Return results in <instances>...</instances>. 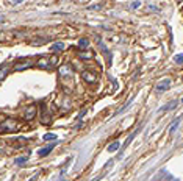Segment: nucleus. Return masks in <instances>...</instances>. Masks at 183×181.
Here are the masks:
<instances>
[{
  "instance_id": "obj_1",
  "label": "nucleus",
  "mask_w": 183,
  "mask_h": 181,
  "mask_svg": "<svg viewBox=\"0 0 183 181\" xmlns=\"http://www.w3.org/2000/svg\"><path fill=\"white\" fill-rule=\"evenodd\" d=\"M21 128V122H17L16 119H7L0 123V131H5V133H14Z\"/></svg>"
},
{
  "instance_id": "obj_2",
  "label": "nucleus",
  "mask_w": 183,
  "mask_h": 181,
  "mask_svg": "<svg viewBox=\"0 0 183 181\" xmlns=\"http://www.w3.org/2000/svg\"><path fill=\"white\" fill-rule=\"evenodd\" d=\"M56 63H58V58L56 56H42V58L38 59L36 66L39 69H53L56 66Z\"/></svg>"
},
{
  "instance_id": "obj_3",
  "label": "nucleus",
  "mask_w": 183,
  "mask_h": 181,
  "mask_svg": "<svg viewBox=\"0 0 183 181\" xmlns=\"http://www.w3.org/2000/svg\"><path fill=\"white\" fill-rule=\"evenodd\" d=\"M31 66H35V59H31V58H24V59H21V61H17V63L14 64L13 70H14V72H21V70H25V69H28V67H31Z\"/></svg>"
},
{
  "instance_id": "obj_4",
  "label": "nucleus",
  "mask_w": 183,
  "mask_h": 181,
  "mask_svg": "<svg viewBox=\"0 0 183 181\" xmlns=\"http://www.w3.org/2000/svg\"><path fill=\"white\" fill-rule=\"evenodd\" d=\"M41 123H44V125H49L50 122H52V114H50V111H49V108H47V105L44 103V102H41Z\"/></svg>"
},
{
  "instance_id": "obj_5",
  "label": "nucleus",
  "mask_w": 183,
  "mask_h": 181,
  "mask_svg": "<svg viewBox=\"0 0 183 181\" xmlns=\"http://www.w3.org/2000/svg\"><path fill=\"white\" fill-rule=\"evenodd\" d=\"M36 114H38V105H28L27 108H25V113H24V120H33L35 117H36Z\"/></svg>"
},
{
  "instance_id": "obj_6",
  "label": "nucleus",
  "mask_w": 183,
  "mask_h": 181,
  "mask_svg": "<svg viewBox=\"0 0 183 181\" xmlns=\"http://www.w3.org/2000/svg\"><path fill=\"white\" fill-rule=\"evenodd\" d=\"M171 80L169 78H164V80H161L158 84H157V92H166V90H169V87H171Z\"/></svg>"
},
{
  "instance_id": "obj_7",
  "label": "nucleus",
  "mask_w": 183,
  "mask_h": 181,
  "mask_svg": "<svg viewBox=\"0 0 183 181\" xmlns=\"http://www.w3.org/2000/svg\"><path fill=\"white\" fill-rule=\"evenodd\" d=\"M141 128H142V127H139L138 130H135V131H133V133H132V134H130V136H128L127 139H125V142H124V145H122V148H121V153H119V158H118V159H121V156H122L124 150H125V148H127V147L130 145V142H132V141H133V137H135V136H136V134H138V133L141 131Z\"/></svg>"
},
{
  "instance_id": "obj_8",
  "label": "nucleus",
  "mask_w": 183,
  "mask_h": 181,
  "mask_svg": "<svg viewBox=\"0 0 183 181\" xmlns=\"http://www.w3.org/2000/svg\"><path fill=\"white\" fill-rule=\"evenodd\" d=\"M81 77H83V80H84L86 83H89V84H94V83L97 81L96 73H94V72H91V70H84V72L81 73Z\"/></svg>"
},
{
  "instance_id": "obj_9",
  "label": "nucleus",
  "mask_w": 183,
  "mask_h": 181,
  "mask_svg": "<svg viewBox=\"0 0 183 181\" xmlns=\"http://www.w3.org/2000/svg\"><path fill=\"white\" fill-rule=\"evenodd\" d=\"M8 72H10V66H8L7 63H3L2 66H0V81H3V80L7 78Z\"/></svg>"
},
{
  "instance_id": "obj_10",
  "label": "nucleus",
  "mask_w": 183,
  "mask_h": 181,
  "mask_svg": "<svg viewBox=\"0 0 183 181\" xmlns=\"http://www.w3.org/2000/svg\"><path fill=\"white\" fill-rule=\"evenodd\" d=\"M53 147H55V144H50V145H47V147H44V148H41V150L38 151V155H39L41 158H44V156H47L49 153H52V150H53Z\"/></svg>"
},
{
  "instance_id": "obj_11",
  "label": "nucleus",
  "mask_w": 183,
  "mask_h": 181,
  "mask_svg": "<svg viewBox=\"0 0 183 181\" xmlns=\"http://www.w3.org/2000/svg\"><path fill=\"white\" fill-rule=\"evenodd\" d=\"M177 105H178V100H174V102H169L167 105L161 106V108H160V111H161V113H166V111H171V109H174V108H175Z\"/></svg>"
},
{
  "instance_id": "obj_12",
  "label": "nucleus",
  "mask_w": 183,
  "mask_h": 181,
  "mask_svg": "<svg viewBox=\"0 0 183 181\" xmlns=\"http://www.w3.org/2000/svg\"><path fill=\"white\" fill-rule=\"evenodd\" d=\"M119 148H121V144H119V141H114V142H111V144L108 145V148H107V150H108L110 153H114V151H118Z\"/></svg>"
},
{
  "instance_id": "obj_13",
  "label": "nucleus",
  "mask_w": 183,
  "mask_h": 181,
  "mask_svg": "<svg viewBox=\"0 0 183 181\" xmlns=\"http://www.w3.org/2000/svg\"><path fill=\"white\" fill-rule=\"evenodd\" d=\"M133 99H135V97H130V99L127 100V103H125V105H124V106H122L121 109H118V111L114 113V116H119V114H122V113H124V111H125V109H127V108H128L130 105H132V102H133Z\"/></svg>"
},
{
  "instance_id": "obj_14",
  "label": "nucleus",
  "mask_w": 183,
  "mask_h": 181,
  "mask_svg": "<svg viewBox=\"0 0 183 181\" xmlns=\"http://www.w3.org/2000/svg\"><path fill=\"white\" fill-rule=\"evenodd\" d=\"M180 122H181V117H177V119L174 120V123H172V125H171V128H169V133H171V134H174V133H175V130L180 127Z\"/></svg>"
},
{
  "instance_id": "obj_15",
  "label": "nucleus",
  "mask_w": 183,
  "mask_h": 181,
  "mask_svg": "<svg viewBox=\"0 0 183 181\" xmlns=\"http://www.w3.org/2000/svg\"><path fill=\"white\" fill-rule=\"evenodd\" d=\"M78 47H80L81 50H86V49L89 47V39H86V38H81V39L78 41Z\"/></svg>"
},
{
  "instance_id": "obj_16",
  "label": "nucleus",
  "mask_w": 183,
  "mask_h": 181,
  "mask_svg": "<svg viewBox=\"0 0 183 181\" xmlns=\"http://www.w3.org/2000/svg\"><path fill=\"white\" fill-rule=\"evenodd\" d=\"M50 50H52V52H61V50H64V44H63V42H55V44L50 47Z\"/></svg>"
},
{
  "instance_id": "obj_17",
  "label": "nucleus",
  "mask_w": 183,
  "mask_h": 181,
  "mask_svg": "<svg viewBox=\"0 0 183 181\" xmlns=\"http://www.w3.org/2000/svg\"><path fill=\"white\" fill-rule=\"evenodd\" d=\"M70 70H72V69H70V66H64V67H61V69H60V75H61V77H66V75L72 73Z\"/></svg>"
},
{
  "instance_id": "obj_18",
  "label": "nucleus",
  "mask_w": 183,
  "mask_h": 181,
  "mask_svg": "<svg viewBox=\"0 0 183 181\" xmlns=\"http://www.w3.org/2000/svg\"><path fill=\"white\" fill-rule=\"evenodd\" d=\"M42 139H44V141H56V139H58V136H56L55 133H47V134H44V136H42Z\"/></svg>"
},
{
  "instance_id": "obj_19",
  "label": "nucleus",
  "mask_w": 183,
  "mask_h": 181,
  "mask_svg": "<svg viewBox=\"0 0 183 181\" xmlns=\"http://www.w3.org/2000/svg\"><path fill=\"white\" fill-rule=\"evenodd\" d=\"M27 159H28L27 156H21V158H16L14 162H16L17 165H25V164H27Z\"/></svg>"
},
{
  "instance_id": "obj_20",
  "label": "nucleus",
  "mask_w": 183,
  "mask_h": 181,
  "mask_svg": "<svg viewBox=\"0 0 183 181\" xmlns=\"http://www.w3.org/2000/svg\"><path fill=\"white\" fill-rule=\"evenodd\" d=\"M174 61H175V64H178V66H180V64L183 63V56H181V55L178 53V55H175V58H174Z\"/></svg>"
},
{
  "instance_id": "obj_21",
  "label": "nucleus",
  "mask_w": 183,
  "mask_h": 181,
  "mask_svg": "<svg viewBox=\"0 0 183 181\" xmlns=\"http://www.w3.org/2000/svg\"><path fill=\"white\" fill-rule=\"evenodd\" d=\"M139 7H141V2H133V3L130 5L132 10H136V8H139Z\"/></svg>"
},
{
  "instance_id": "obj_22",
  "label": "nucleus",
  "mask_w": 183,
  "mask_h": 181,
  "mask_svg": "<svg viewBox=\"0 0 183 181\" xmlns=\"http://www.w3.org/2000/svg\"><path fill=\"white\" fill-rule=\"evenodd\" d=\"M102 7H104V5H102V3H99V5H93V7H89L88 10H100Z\"/></svg>"
},
{
  "instance_id": "obj_23",
  "label": "nucleus",
  "mask_w": 183,
  "mask_h": 181,
  "mask_svg": "<svg viewBox=\"0 0 183 181\" xmlns=\"http://www.w3.org/2000/svg\"><path fill=\"white\" fill-rule=\"evenodd\" d=\"M147 8H149L150 11H158V8H157V7H153V5H149Z\"/></svg>"
},
{
  "instance_id": "obj_24",
  "label": "nucleus",
  "mask_w": 183,
  "mask_h": 181,
  "mask_svg": "<svg viewBox=\"0 0 183 181\" xmlns=\"http://www.w3.org/2000/svg\"><path fill=\"white\" fill-rule=\"evenodd\" d=\"M22 0H13V3H21Z\"/></svg>"
}]
</instances>
